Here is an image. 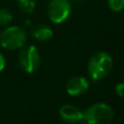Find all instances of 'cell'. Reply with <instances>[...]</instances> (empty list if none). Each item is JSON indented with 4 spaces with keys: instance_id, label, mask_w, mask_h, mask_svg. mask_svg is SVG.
<instances>
[{
    "instance_id": "3957f363",
    "label": "cell",
    "mask_w": 124,
    "mask_h": 124,
    "mask_svg": "<svg viewBox=\"0 0 124 124\" xmlns=\"http://www.w3.org/2000/svg\"><path fill=\"white\" fill-rule=\"evenodd\" d=\"M113 118V109L105 102L93 103L84 111V121L88 124H110Z\"/></svg>"
},
{
    "instance_id": "30bf717a",
    "label": "cell",
    "mask_w": 124,
    "mask_h": 124,
    "mask_svg": "<svg viewBox=\"0 0 124 124\" xmlns=\"http://www.w3.org/2000/svg\"><path fill=\"white\" fill-rule=\"evenodd\" d=\"M13 20V14L10 10L0 8V27H6L11 24Z\"/></svg>"
},
{
    "instance_id": "5b68a950",
    "label": "cell",
    "mask_w": 124,
    "mask_h": 124,
    "mask_svg": "<svg viewBox=\"0 0 124 124\" xmlns=\"http://www.w3.org/2000/svg\"><path fill=\"white\" fill-rule=\"evenodd\" d=\"M72 11L70 0H50L47 8L49 20L54 24H61L69 19Z\"/></svg>"
},
{
    "instance_id": "7a4b0ae2",
    "label": "cell",
    "mask_w": 124,
    "mask_h": 124,
    "mask_svg": "<svg viewBox=\"0 0 124 124\" xmlns=\"http://www.w3.org/2000/svg\"><path fill=\"white\" fill-rule=\"evenodd\" d=\"M27 40L26 32L20 26H6L0 32V46L6 50H17Z\"/></svg>"
},
{
    "instance_id": "52a82bcc",
    "label": "cell",
    "mask_w": 124,
    "mask_h": 124,
    "mask_svg": "<svg viewBox=\"0 0 124 124\" xmlns=\"http://www.w3.org/2000/svg\"><path fill=\"white\" fill-rule=\"evenodd\" d=\"M59 116L63 122L68 124H75L84 120V111L74 105H63L59 109Z\"/></svg>"
},
{
    "instance_id": "9a60e30c",
    "label": "cell",
    "mask_w": 124,
    "mask_h": 124,
    "mask_svg": "<svg viewBox=\"0 0 124 124\" xmlns=\"http://www.w3.org/2000/svg\"><path fill=\"white\" fill-rule=\"evenodd\" d=\"M73 1H76V2H78V1H83V0H73Z\"/></svg>"
},
{
    "instance_id": "ba28073f",
    "label": "cell",
    "mask_w": 124,
    "mask_h": 124,
    "mask_svg": "<svg viewBox=\"0 0 124 124\" xmlns=\"http://www.w3.org/2000/svg\"><path fill=\"white\" fill-rule=\"evenodd\" d=\"M31 35L37 41H48L54 37V31L46 24H36L31 30Z\"/></svg>"
},
{
    "instance_id": "4fadbf2b",
    "label": "cell",
    "mask_w": 124,
    "mask_h": 124,
    "mask_svg": "<svg viewBox=\"0 0 124 124\" xmlns=\"http://www.w3.org/2000/svg\"><path fill=\"white\" fill-rule=\"evenodd\" d=\"M4 68H6V58H4V56L0 52V72H2V71L4 70Z\"/></svg>"
},
{
    "instance_id": "9c48e42d",
    "label": "cell",
    "mask_w": 124,
    "mask_h": 124,
    "mask_svg": "<svg viewBox=\"0 0 124 124\" xmlns=\"http://www.w3.org/2000/svg\"><path fill=\"white\" fill-rule=\"evenodd\" d=\"M16 3L19 9L22 12L30 14L35 10L36 7V1L35 0H16Z\"/></svg>"
},
{
    "instance_id": "7c38bea8",
    "label": "cell",
    "mask_w": 124,
    "mask_h": 124,
    "mask_svg": "<svg viewBox=\"0 0 124 124\" xmlns=\"http://www.w3.org/2000/svg\"><path fill=\"white\" fill-rule=\"evenodd\" d=\"M116 95L120 98H124V83H119L114 86Z\"/></svg>"
},
{
    "instance_id": "6da1fadb",
    "label": "cell",
    "mask_w": 124,
    "mask_h": 124,
    "mask_svg": "<svg viewBox=\"0 0 124 124\" xmlns=\"http://www.w3.org/2000/svg\"><path fill=\"white\" fill-rule=\"evenodd\" d=\"M113 59L108 52L98 51L90 57L87 63V73L89 78L97 83L105 79L111 73Z\"/></svg>"
},
{
    "instance_id": "8992f818",
    "label": "cell",
    "mask_w": 124,
    "mask_h": 124,
    "mask_svg": "<svg viewBox=\"0 0 124 124\" xmlns=\"http://www.w3.org/2000/svg\"><path fill=\"white\" fill-rule=\"evenodd\" d=\"M89 88V82L86 77L81 75H75L71 77L65 85V90L70 96L76 97L85 94Z\"/></svg>"
},
{
    "instance_id": "277c9868",
    "label": "cell",
    "mask_w": 124,
    "mask_h": 124,
    "mask_svg": "<svg viewBox=\"0 0 124 124\" xmlns=\"http://www.w3.org/2000/svg\"><path fill=\"white\" fill-rule=\"evenodd\" d=\"M19 65L24 72L34 73L39 69L41 63L40 52L36 46L28 45L26 47H22L19 54Z\"/></svg>"
},
{
    "instance_id": "8fae6325",
    "label": "cell",
    "mask_w": 124,
    "mask_h": 124,
    "mask_svg": "<svg viewBox=\"0 0 124 124\" xmlns=\"http://www.w3.org/2000/svg\"><path fill=\"white\" fill-rule=\"evenodd\" d=\"M108 6L113 12H121L124 9V0H108Z\"/></svg>"
},
{
    "instance_id": "5bb4252c",
    "label": "cell",
    "mask_w": 124,
    "mask_h": 124,
    "mask_svg": "<svg viewBox=\"0 0 124 124\" xmlns=\"http://www.w3.org/2000/svg\"><path fill=\"white\" fill-rule=\"evenodd\" d=\"M75 124H88V123H86L85 121L83 120V121H79V122H77V123H75Z\"/></svg>"
}]
</instances>
